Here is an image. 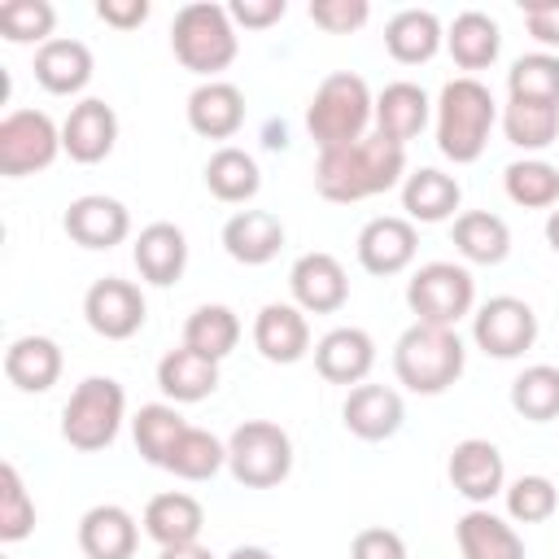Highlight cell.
Instances as JSON below:
<instances>
[{
	"label": "cell",
	"instance_id": "cell-1",
	"mask_svg": "<svg viewBox=\"0 0 559 559\" xmlns=\"http://www.w3.org/2000/svg\"><path fill=\"white\" fill-rule=\"evenodd\" d=\"M402 179H406V148L376 131L354 144L319 148L314 162V192L332 205L371 201L389 188H402Z\"/></svg>",
	"mask_w": 559,
	"mask_h": 559
},
{
	"label": "cell",
	"instance_id": "cell-2",
	"mask_svg": "<svg viewBox=\"0 0 559 559\" xmlns=\"http://www.w3.org/2000/svg\"><path fill=\"white\" fill-rule=\"evenodd\" d=\"M432 118H437L441 157H450L454 166H472L489 144V131L498 122V100L480 79L459 74L441 87V96L432 105Z\"/></svg>",
	"mask_w": 559,
	"mask_h": 559
},
{
	"label": "cell",
	"instance_id": "cell-3",
	"mask_svg": "<svg viewBox=\"0 0 559 559\" xmlns=\"http://www.w3.org/2000/svg\"><path fill=\"white\" fill-rule=\"evenodd\" d=\"M467 367V345L459 341L454 328H432V323H411L397 345H393V376L402 389L419 397L445 393Z\"/></svg>",
	"mask_w": 559,
	"mask_h": 559
},
{
	"label": "cell",
	"instance_id": "cell-4",
	"mask_svg": "<svg viewBox=\"0 0 559 559\" xmlns=\"http://www.w3.org/2000/svg\"><path fill=\"white\" fill-rule=\"evenodd\" d=\"M170 52L183 70L201 74V83L218 79L240 52V35L227 4H210V0L183 4L170 22Z\"/></svg>",
	"mask_w": 559,
	"mask_h": 559
},
{
	"label": "cell",
	"instance_id": "cell-5",
	"mask_svg": "<svg viewBox=\"0 0 559 559\" xmlns=\"http://www.w3.org/2000/svg\"><path fill=\"white\" fill-rule=\"evenodd\" d=\"M371 122H376V96H371L367 79L354 70H332L306 105V131L319 148L354 144L362 135H371L367 131Z\"/></svg>",
	"mask_w": 559,
	"mask_h": 559
},
{
	"label": "cell",
	"instance_id": "cell-6",
	"mask_svg": "<svg viewBox=\"0 0 559 559\" xmlns=\"http://www.w3.org/2000/svg\"><path fill=\"white\" fill-rule=\"evenodd\" d=\"M127 419V389L114 376H83L61 406V441L79 454H96L118 441Z\"/></svg>",
	"mask_w": 559,
	"mask_h": 559
},
{
	"label": "cell",
	"instance_id": "cell-7",
	"mask_svg": "<svg viewBox=\"0 0 559 559\" xmlns=\"http://www.w3.org/2000/svg\"><path fill=\"white\" fill-rule=\"evenodd\" d=\"M227 472L245 489H275L293 472V437L275 419H245L227 437Z\"/></svg>",
	"mask_w": 559,
	"mask_h": 559
},
{
	"label": "cell",
	"instance_id": "cell-8",
	"mask_svg": "<svg viewBox=\"0 0 559 559\" xmlns=\"http://www.w3.org/2000/svg\"><path fill=\"white\" fill-rule=\"evenodd\" d=\"M406 306L415 323L454 328L476 310V280L463 262H424L406 280Z\"/></svg>",
	"mask_w": 559,
	"mask_h": 559
},
{
	"label": "cell",
	"instance_id": "cell-9",
	"mask_svg": "<svg viewBox=\"0 0 559 559\" xmlns=\"http://www.w3.org/2000/svg\"><path fill=\"white\" fill-rule=\"evenodd\" d=\"M61 148V127L44 109H9L0 118V175L4 179H26L39 175L57 162Z\"/></svg>",
	"mask_w": 559,
	"mask_h": 559
},
{
	"label": "cell",
	"instance_id": "cell-10",
	"mask_svg": "<svg viewBox=\"0 0 559 559\" xmlns=\"http://www.w3.org/2000/svg\"><path fill=\"white\" fill-rule=\"evenodd\" d=\"M472 341L489 358H520L524 349L537 345V310L524 297L498 293L485 306L472 310Z\"/></svg>",
	"mask_w": 559,
	"mask_h": 559
},
{
	"label": "cell",
	"instance_id": "cell-11",
	"mask_svg": "<svg viewBox=\"0 0 559 559\" xmlns=\"http://www.w3.org/2000/svg\"><path fill=\"white\" fill-rule=\"evenodd\" d=\"M83 319L105 341H131L148 319V301H144L140 284H131L122 275H105L83 293Z\"/></svg>",
	"mask_w": 559,
	"mask_h": 559
},
{
	"label": "cell",
	"instance_id": "cell-12",
	"mask_svg": "<svg viewBox=\"0 0 559 559\" xmlns=\"http://www.w3.org/2000/svg\"><path fill=\"white\" fill-rule=\"evenodd\" d=\"M354 253H358V266L367 275H402L415 253H419V231L406 214H380V218H367L358 240H354Z\"/></svg>",
	"mask_w": 559,
	"mask_h": 559
},
{
	"label": "cell",
	"instance_id": "cell-13",
	"mask_svg": "<svg viewBox=\"0 0 559 559\" xmlns=\"http://www.w3.org/2000/svg\"><path fill=\"white\" fill-rule=\"evenodd\" d=\"M288 293L293 306L306 314H336L349 301V275L336 253L310 249L288 266Z\"/></svg>",
	"mask_w": 559,
	"mask_h": 559
},
{
	"label": "cell",
	"instance_id": "cell-14",
	"mask_svg": "<svg viewBox=\"0 0 559 559\" xmlns=\"http://www.w3.org/2000/svg\"><path fill=\"white\" fill-rule=\"evenodd\" d=\"M445 476L454 485V493H463L472 507H489V498H498L507 489V463H502V450L485 437H463L454 450H450V463H445Z\"/></svg>",
	"mask_w": 559,
	"mask_h": 559
},
{
	"label": "cell",
	"instance_id": "cell-15",
	"mask_svg": "<svg viewBox=\"0 0 559 559\" xmlns=\"http://www.w3.org/2000/svg\"><path fill=\"white\" fill-rule=\"evenodd\" d=\"M118 144V114L109 100L100 96H83L79 105H70L66 122H61V148L70 162L79 166H96L114 153Z\"/></svg>",
	"mask_w": 559,
	"mask_h": 559
},
{
	"label": "cell",
	"instance_id": "cell-16",
	"mask_svg": "<svg viewBox=\"0 0 559 559\" xmlns=\"http://www.w3.org/2000/svg\"><path fill=\"white\" fill-rule=\"evenodd\" d=\"M61 227L79 249H114V245H122L131 236V214H127V205L118 197L83 192V197H74L66 205Z\"/></svg>",
	"mask_w": 559,
	"mask_h": 559
},
{
	"label": "cell",
	"instance_id": "cell-17",
	"mask_svg": "<svg viewBox=\"0 0 559 559\" xmlns=\"http://www.w3.org/2000/svg\"><path fill=\"white\" fill-rule=\"evenodd\" d=\"M376 367V341L367 328H332L314 341V371L328 380V384H362Z\"/></svg>",
	"mask_w": 559,
	"mask_h": 559
},
{
	"label": "cell",
	"instance_id": "cell-18",
	"mask_svg": "<svg viewBox=\"0 0 559 559\" xmlns=\"http://www.w3.org/2000/svg\"><path fill=\"white\" fill-rule=\"evenodd\" d=\"M406 419V402L393 384H354L345 393L341 406V424L358 437V441H389Z\"/></svg>",
	"mask_w": 559,
	"mask_h": 559
},
{
	"label": "cell",
	"instance_id": "cell-19",
	"mask_svg": "<svg viewBox=\"0 0 559 559\" xmlns=\"http://www.w3.org/2000/svg\"><path fill=\"white\" fill-rule=\"evenodd\" d=\"M253 345L266 362L275 367H293L310 354V323L306 310H297L293 301H266L253 319Z\"/></svg>",
	"mask_w": 559,
	"mask_h": 559
},
{
	"label": "cell",
	"instance_id": "cell-20",
	"mask_svg": "<svg viewBox=\"0 0 559 559\" xmlns=\"http://www.w3.org/2000/svg\"><path fill=\"white\" fill-rule=\"evenodd\" d=\"M131 258H135V271H140L144 284L170 288L188 271V236H183V227L157 218V223L140 227V236L131 245Z\"/></svg>",
	"mask_w": 559,
	"mask_h": 559
},
{
	"label": "cell",
	"instance_id": "cell-21",
	"mask_svg": "<svg viewBox=\"0 0 559 559\" xmlns=\"http://www.w3.org/2000/svg\"><path fill=\"white\" fill-rule=\"evenodd\" d=\"M140 524L118 502H96L79 515V550L87 559H135Z\"/></svg>",
	"mask_w": 559,
	"mask_h": 559
},
{
	"label": "cell",
	"instance_id": "cell-22",
	"mask_svg": "<svg viewBox=\"0 0 559 559\" xmlns=\"http://www.w3.org/2000/svg\"><path fill=\"white\" fill-rule=\"evenodd\" d=\"M35 83L48 92V96H79L87 83H92V48L83 39H70V35H57L48 39L44 48H35Z\"/></svg>",
	"mask_w": 559,
	"mask_h": 559
},
{
	"label": "cell",
	"instance_id": "cell-23",
	"mask_svg": "<svg viewBox=\"0 0 559 559\" xmlns=\"http://www.w3.org/2000/svg\"><path fill=\"white\" fill-rule=\"evenodd\" d=\"M188 127L201 140H231L245 127V92L227 79L197 83L188 92Z\"/></svg>",
	"mask_w": 559,
	"mask_h": 559
},
{
	"label": "cell",
	"instance_id": "cell-24",
	"mask_svg": "<svg viewBox=\"0 0 559 559\" xmlns=\"http://www.w3.org/2000/svg\"><path fill=\"white\" fill-rule=\"evenodd\" d=\"M223 249L240 266H266L284 249V223L271 210H236L223 223Z\"/></svg>",
	"mask_w": 559,
	"mask_h": 559
},
{
	"label": "cell",
	"instance_id": "cell-25",
	"mask_svg": "<svg viewBox=\"0 0 559 559\" xmlns=\"http://www.w3.org/2000/svg\"><path fill=\"white\" fill-rule=\"evenodd\" d=\"M61 367H66L61 345L39 332H26V336L9 341V349H4V376L22 393H48L61 380Z\"/></svg>",
	"mask_w": 559,
	"mask_h": 559
},
{
	"label": "cell",
	"instance_id": "cell-26",
	"mask_svg": "<svg viewBox=\"0 0 559 559\" xmlns=\"http://www.w3.org/2000/svg\"><path fill=\"white\" fill-rule=\"evenodd\" d=\"M463 205V183L437 166H419L402 179V210L411 223H445L459 218Z\"/></svg>",
	"mask_w": 559,
	"mask_h": 559
},
{
	"label": "cell",
	"instance_id": "cell-27",
	"mask_svg": "<svg viewBox=\"0 0 559 559\" xmlns=\"http://www.w3.org/2000/svg\"><path fill=\"white\" fill-rule=\"evenodd\" d=\"M157 389L166 393V402L175 406H192V402H205L214 389H218V362L179 345V349H166L157 358Z\"/></svg>",
	"mask_w": 559,
	"mask_h": 559
},
{
	"label": "cell",
	"instance_id": "cell-28",
	"mask_svg": "<svg viewBox=\"0 0 559 559\" xmlns=\"http://www.w3.org/2000/svg\"><path fill=\"white\" fill-rule=\"evenodd\" d=\"M454 542L463 559H524V537L511 520L493 515L489 507H472L454 524Z\"/></svg>",
	"mask_w": 559,
	"mask_h": 559
},
{
	"label": "cell",
	"instance_id": "cell-29",
	"mask_svg": "<svg viewBox=\"0 0 559 559\" xmlns=\"http://www.w3.org/2000/svg\"><path fill=\"white\" fill-rule=\"evenodd\" d=\"M445 44V26L432 9H397L384 22V48L397 66H424L441 52Z\"/></svg>",
	"mask_w": 559,
	"mask_h": 559
},
{
	"label": "cell",
	"instance_id": "cell-30",
	"mask_svg": "<svg viewBox=\"0 0 559 559\" xmlns=\"http://www.w3.org/2000/svg\"><path fill=\"white\" fill-rule=\"evenodd\" d=\"M428 118H432V100L411 79H397L376 96V135H384L402 148H406V140H415L428 127Z\"/></svg>",
	"mask_w": 559,
	"mask_h": 559
},
{
	"label": "cell",
	"instance_id": "cell-31",
	"mask_svg": "<svg viewBox=\"0 0 559 559\" xmlns=\"http://www.w3.org/2000/svg\"><path fill=\"white\" fill-rule=\"evenodd\" d=\"M144 533L157 542V546H183V542H201V528H205V507L183 493V489H166V493H153L144 515H140Z\"/></svg>",
	"mask_w": 559,
	"mask_h": 559
},
{
	"label": "cell",
	"instance_id": "cell-32",
	"mask_svg": "<svg viewBox=\"0 0 559 559\" xmlns=\"http://www.w3.org/2000/svg\"><path fill=\"white\" fill-rule=\"evenodd\" d=\"M445 48H450L454 66L476 79V70H489V66L498 61V52H502V31H498V22H493L489 13L463 9V13L445 26Z\"/></svg>",
	"mask_w": 559,
	"mask_h": 559
},
{
	"label": "cell",
	"instance_id": "cell-33",
	"mask_svg": "<svg viewBox=\"0 0 559 559\" xmlns=\"http://www.w3.org/2000/svg\"><path fill=\"white\" fill-rule=\"evenodd\" d=\"M450 236H454L459 258L472 266H498L511 253V227H507V218H498L489 210H463L454 218Z\"/></svg>",
	"mask_w": 559,
	"mask_h": 559
},
{
	"label": "cell",
	"instance_id": "cell-34",
	"mask_svg": "<svg viewBox=\"0 0 559 559\" xmlns=\"http://www.w3.org/2000/svg\"><path fill=\"white\" fill-rule=\"evenodd\" d=\"M205 188H210V197H218L223 205H245V201L258 197L262 170H258L253 153H245V148H236V144H223V148H214L210 162H205Z\"/></svg>",
	"mask_w": 559,
	"mask_h": 559
},
{
	"label": "cell",
	"instance_id": "cell-35",
	"mask_svg": "<svg viewBox=\"0 0 559 559\" xmlns=\"http://www.w3.org/2000/svg\"><path fill=\"white\" fill-rule=\"evenodd\" d=\"M183 345L197 349V354H205V358H214V362H223L240 345V314L231 306H223V301L197 306L183 319Z\"/></svg>",
	"mask_w": 559,
	"mask_h": 559
},
{
	"label": "cell",
	"instance_id": "cell-36",
	"mask_svg": "<svg viewBox=\"0 0 559 559\" xmlns=\"http://www.w3.org/2000/svg\"><path fill=\"white\" fill-rule=\"evenodd\" d=\"M183 428H188V419L179 415L175 402H148V406H140V411L131 415L135 450H140L144 463H153V467H166V459H170L175 441L183 437Z\"/></svg>",
	"mask_w": 559,
	"mask_h": 559
},
{
	"label": "cell",
	"instance_id": "cell-37",
	"mask_svg": "<svg viewBox=\"0 0 559 559\" xmlns=\"http://www.w3.org/2000/svg\"><path fill=\"white\" fill-rule=\"evenodd\" d=\"M502 188L520 210H555L559 205V166L546 157H520L502 170Z\"/></svg>",
	"mask_w": 559,
	"mask_h": 559
},
{
	"label": "cell",
	"instance_id": "cell-38",
	"mask_svg": "<svg viewBox=\"0 0 559 559\" xmlns=\"http://www.w3.org/2000/svg\"><path fill=\"white\" fill-rule=\"evenodd\" d=\"M223 467H227V441H218L214 432L188 424L183 437L175 441V450H170V459H166L162 472H170V476H179V480H210V476H218Z\"/></svg>",
	"mask_w": 559,
	"mask_h": 559
},
{
	"label": "cell",
	"instance_id": "cell-39",
	"mask_svg": "<svg viewBox=\"0 0 559 559\" xmlns=\"http://www.w3.org/2000/svg\"><path fill=\"white\" fill-rule=\"evenodd\" d=\"M502 135L507 144L524 153H542L559 140V105H537V100H507L502 109Z\"/></svg>",
	"mask_w": 559,
	"mask_h": 559
},
{
	"label": "cell",
	"instance_id": "cell-40",
	"mask_svg": "<svg viewBox=\"0 0 559 559\" xmlns=\"http://www.w3.org/2000/svg\"><path fill=\"white\" fill-rule=\"evenodd\" d=\"M511 411L528 424H550L559 415V367L533 362L511 380Z\"/></svg>",
	"mask_w": 559,
	"mask_h": 559
},
{
	"label": "cell",
	"instance_id": "cell-41",
	"mask_svg": "<svg viewBox=\"0 0 559 559\" xmlns=\"http://www.w3.org/2000/svg\"><path fill=\"white\" fill-rule=\"evenodd\" d=\"M507 100L559 105V52H524L507 70Z\"/></svg>",
	"mask_w": 559,
	"mask_h": 559
},
{
	"label": "cell",
	"instance_id": "cell-42",
	"mask_svg": "<svg viewBox=\"0 0 559 559\" xmlns=\"http://www.w3.org/2000/svg\"><path fill=\"white\" fill-rule=\"evenodd\" d=\"M502 498H507V520L511 524H542L559 507V485L542 472H528V476H515L502 489Z\"/></svg>",
	"mask_w": 559,
	"mask_h": 559
},
{
	"label": "cell",
	"instance_id": "cell-43",
	"mask_svg": "<svg viewBox=\"0 0 559 559\" xmlns=\"http://www.w3.org/2000/svg\"><path fill=\"white\" fill-rule=\"evenodd\" d=\"M35 533V498L17 463H0V542H26Z\"/></svg>",
	"mask_w": 559,
	"mask_h": 559
},
{
	"label": "cell",
	"instance_id": "cell-44",
	"mask_svg": "<svg viewBox=\"0 0 559 559\" xmlns=\"http://www.w3.org/2000/svg\"><path fill=\"white\" fill-rule=\"evenodd\" d=\"M57 26V9L48 0H4L0 4V35L9 44H48Z\"/></svg>",
	"mask_w": 559,
	"mask_h": 559
},
{
	"label": "cell",
	"instance_id": "cell-45",
	"mask_svg": "<svg viewBox=\"0 0 559 559\" xmlns=\"http://www.w3.org/2000/svg\"><path fill=\"white\" fill-rule=\"evenodd\" d=\"M310 22L328 35H349L358 26H367L371 17V4L367 0H310Z\"/></svg>",
	"mask_w": 559,
	"mask_h": 559
},
{
	"label": "cell",
	"instance_id": "cell-46",
	"mask_svg": "<svg viewBox=\"0 0 559 559\" xmlns=\"http://www.w3.org/2000/svg\"><path fill=\"white\" fill-rule=\"evenodd\" d=\"M349 559H406V542H402V533H393L384 524H371V528L354 533Z\"/></svg>",
	"mask_w": 559,
	"mask_h": 559
},
{
	"label": "cell",
	"instance_id": "cell-47",
	"mask_svg": "<svg viewBox=\"0 0 559 559\" xmlns=\"http://www.w3.org/2000/svg\"><path fill=\"white\" fill-rule=\"evenodd\" d=\"M520 13L542 52H559V0H520Z\"/></svg>",
	"mask_w": 559,
	"mask_h": 559
},
{
	"label": "cell",
	"instance_id": "cell-48",
	"mask_svg": "<svg viewBox=\"0 0 559 559\" xmlns=\"http://www.w3.org/2000/svg\"><path fill=\"white\" fill-rule=\"evenodd\" d=\"M227 13L245 31H266V26H275L288 13V0H231Z\"/></svg>",
	"mask_w": 559,
	"mask_h": 559
},
{
	"label": "cell",
	"instance_id": "cell-49",
	"mask_svg": "<svg viewBox=\"0 0 559 559\" xmlns=\"http://www.w3.org/2000/svg\"><path fill=\"white\" fill-rule=\"evenodd\" d=\"M148 0H96V17L114 31H135L148 22Z\"/></svg>",
	"mask_w": 559,
	"mask_h": 559
},
{
	"label": "cell",
	"instance_id": "cell-50",
	"mask_svg": "<svg viewBox=\"0 0 559 559\" xmlns=\"http://www.w3.org/2000/svg\"><path fill=\"white\" fill-rule=\"evenodd\" d=\"M157 559H214V555H210V546H201V542H183V546H162Z\"/></svg>",
	"mask_w": 559,
	"mask_h": 559
},
{
	"label": "cell",
	"instance_id": "cell-51",
	"mask_svg": "<svg viewBox=\"0 0 559 559\" xmlns=\"http://www.w3.org/2000/svg\"><path fill=\"white\" fill-rule=\"evenodd\" d=\"M546 245H550V249L559 253V205H555V210L546 214Z\"/></svg>",
	"mask_w": 559,
	"mask_h": 559
},
{
	"label": "cell",
	"instance_id": "cell-52",
	"mask_svg": "<svg viewBox=\"0 0 559 559\" xmlns=\"http://www.w3.org/2000/svg\"><path fill=\"white\" fill-rule=\"evenodd\" d=\"M227 559H275V555H271L266 546H236Z\"/></svg>",
	"mask_w": 559,
	"mask_h": 559
},
{
	"label": "cell",
	"instance_id": "cell-53",
	"mask_svg": "<svg viewBox=\"0 0 559 559\" xmlns=\"http://www.w3.org/2000/svg\"><path fill=\"white\" fill-rule=\"evenodd\" d=\"M284 144H288L284 122H271V127H266V148H284Z\"/></svg>",
	"mask_w": 559,
	"mask_h": 559
}]
</instances>
